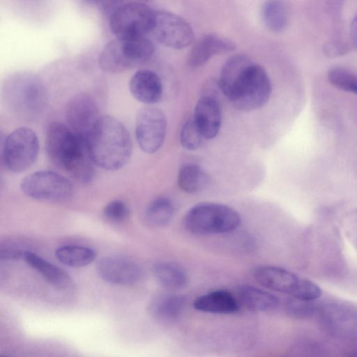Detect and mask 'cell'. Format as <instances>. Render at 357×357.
Instances as JSON below:
<instances>
[{"label": "cell", "mask_w": 357, "mask_h": 357, "mask_svg": "<svg viewBox=\"0 0 357 357\" xmlns=\"http://www.w3.org/2000/svg\"><path fill=\"white\" fill-rule=\"evenodd\" d=\"M46 150L51 162L74 179L89 183L94 176L93 162L86 139L75 134L68 126L53 122L46 133Z\"/></svg>", "instance_id": "cell-1"}, {"label": "cell", "mask_w": 357, "mask_h": 357, "mask_svg": "<svg viewBox=\"0 0 357 357\" xmlns=\"http://www.w3.org/2000/svg\"><path fill=\"white\" fill-rule=\"evenodd\" d=\"M86 142L93 163L105 169H121L132 154L129 132L119 119L109 115L100 117Z\"/></svg>", "instance_id": "cell-2"}, {"label": "cell", "mask_w": 357, "mask_h": 357, "mask_svg": "<svg viewBox=\"0 0 357 357\" xmlns=\"http://www.w3.org/2000/svg\"><path fill=\"white\" fill-rule=\"evenodd\" d=\"M3 91L6 103L20 117L32 119L45 106V89L33 74L20 73L11 75L6 80Z\"/></svg>", "instance_id": "cell-3"}, {"label": "cell", "mask_w": 357, "mask_h": 357, "mask_svg": "<svg viewBox=\"0 0 357 357\" xmlns=\"http://www.w3.org/2000/svg\"><path fill=\"white\" fill-rule=\"evenodd\" d=\"M153 52L154 45L146 37L116 38L107 43L102 50L99 64L106 72L121 73L145 63Z\"/></svg>", "instance_id": "cell-4"}, {"label": "cell", "mask_w": 357, "mask_h": 357, "mask_svg": "<svg viewBox=\"0 0 357 357\" xmlns=\"http://www.w3.org/2000/svg\"><path fill=\"white\" fill-rule=\"evenodd\" d=\"M240 223V215L235 209L211 202L195 205L184 218L186 229L199 235L228 233L238 228Z\"/></svg>", "instance_id": "cell-5"}, {"label": "cell", "mask_w": 357, "mask_h": 357, "mask_svg": "<svg viewBox=\"0 0 357 357\" xmlns=\"http://www.w3.org/2000/svg\"><path fill=\"white\" fill-rule=\"evenodd\" d=\"M253 277L261 286L301 301H313L322 294L321 288L311 280L280 267L257 266L253 271Z\"/></svg>", "instance_id": "cell-6"}, {"label": "cell", "mask_w": 357, "mask_h": 357, "mask_svg": "<svg viewBox=\"0 0 357 357\" xmlns=\"http://www.w3.org/2000/svg\"><path fill=\"white\" fill-rule=\"evenodd\" d=\"M154 13L144 3H121L109 17V28L116 38L145 37L151 31Z\"/></svg>", "instance_id": "cell-7"}, {"label": "cell", "mask_w": 357, "mask_h": 357, "mask_svg": "<svg viewBox=\"0 0 357 357\" xmlns=\"http://www.w3.org/2000/svg\"><path fill=\"white\" fill-rule=\"evenodd\" d=\"M38 151L39 142L36 133L29 128H18L5 138L3 160L9 171L22 172L35 162Z\"/></svg>", "instance_id": "cell-8"}, {"label": "cell", "mask_w": 357, "mask_h": 357, "mask_svg": "<svg viewBox=\"0 0 357 357\" xmlns=\"http://www.w3.org/2000/svg\"><path fill=\"white\" fill-rule=\"evenodd\" d=\"M22 192L34 199L62 202L71 198L73 187L60 174L47 170L38 171L26 176L21 182Z\"/></svg>", "instance_id": "cell-9"}, {"label": "cell", "mask_w": 357, "mask_h": 357, "mask_svg": "<svg viewBox=\"0 0 357 357\" xmlns=\"http://www.w3.org/2000/svg\"><path fill=\"white\" fill-rule=\"evenodd\" d=\"M271 90V82L267 73L261 66L254 63L231 101L238 109L251 111L266 104Z\"/></svg>", "instance_id": "cell-10"}, {"label": "cell", "mask_w": 357, "mask_h": 357, "mask_svg": "<svg viewBox=\"0 0 357 357\" xmlns=\"http://www.w3.org/2000/svg\"><path fill=\"white\" fill-rule=\"evenodd\" d=\"M151 32L160 43L173 49L184 48L194 38L193 31L185 20L164 10L155 11Z\"/></svg>", "instance_id": "cell-11"}, {"label": "cell", "mask_w": 357, "mask_h": 357, "mask_svg": "<svg viewBox=\"0 0 357 357\" xmlns=\"http://www.w3.org/2000/svg\"><path fill=\"white\" fill-rule=\"evenodd\" d=\"M165 116L160 109L147 107L138 113L135 124V136L141 149L153 153L162 146L166 134Z\"/></svg>", "instance_id": "cell-12"}, {"label": "cell", "mask_w": 357, "mask_h": 357, "mask_svg": "<svg viewBox=\"0 0 357 357\" xmlns=\"http://www.w3.org/2000/svg\"><path fill=\"white\" fill-rule=\"evenodd\" d=\"M65 116L70 129L86 139L100 117L96 102L86 93L75 95L69 100Z\"/></svg>", "instance_id": "cell-13"}, {"label": "cell", "mask_w": 357, "mask_h": 357, "mask_svg": "<svg viewBox=\"0 0 357 357\" xmlns=\"http://www.w3.org/2000/svg\"><path fill=\"white\" fill-rule=\"evenodd\" d=\"M97 273L102 280L115 285H131L142 277V268L135 261L126 257L110 256L97 264Z\"/></svg>", "instance_id": "cell-14"}, {"label": "cell", "mask_w": 357, "mask_h": 357, "mask_svg": "<svg viewBox=\"0 0 357 357\" xmlns=\"http://www.w3.org/2000/svg\"><path fill=\"white\" fill-rule=\"evenodd\" d=\"M235 48V43L229 38L214 33L204 34L192 47L188 64L192 68L201 66L214 55L229 52Z\"/></svg>", "instance_id": "cell-15"}, {"label": "cell", "mask_w": 357, "mask_h": 357, "mask_svg": "<svg viewBox=\"0 0 357 357\" xmlns=\"http://www.w3.org/2000/svg\"><path fill=\"white\" fill-rule=\"evenodd\" d=\"M253 64L246 54H237L230 57L222 66L218 84L230 100Z\"/></svg>", "instance_id": "cell-16"}, {"label": "cell", "mask_w": 357, "mask_h": 357, "mask_svg": "<svg viewBox=\"0 0 357 357\" xmlns=\"http://www.w3.org/2000/svg\"><path fill=\"white\" fill-rule=\"evenodd\" d=\"M129 89L138 101L152 105L158 102L162 94V85L158 75L146 69L137 70L130 78Z\"/></svg>", "instance_id": "cell-17"}, {"label": "cell", "mask_w": 357, "mask_h": 357, "mask_svg": "<svg viewBox=\"0 0 357 357\" xmlns=\"http://www.w3.org/2000/svg\"><path fill=\"white\" fill-rule=\"evenodd\" d=\"M194 120L204 138H214L221 126V110L217 100L204 96L199 98L195 106Z\"/></svg>", "instance_id": "cell-18"}, {"label": "cell", "mask_w": 357, "mask_h": 357, "mask_svg": "<svg viewBox=\"0 0 357 357\" xmlns=\"http://www.w3.org/2000/svg\"><path fill=\"white\" fill-rule=\"evenodd\" d=\"M23 259L54 288L65 291L72 287V280L66 272L36 253L29 250Z\"/></svg>", "instance_id": "cell-19"}, {"label": "cell", "mask_w": 357, "mask_h": 357, "mask_svg": "<svg viewBox=\"0 0 357 357\" xmlns=\"http://www.w3.org/2000/svg\"><path fill=\"white\" fill-rule=\"evenodd\" d=\"M239 302L230 292L215 290L197 297L193 302L195 310L213 314H232L238 310Z\"/></svg>", "instance_id": "cell-20"}, {"label": "cell", "mask_w": 357, "mask_h": 357, "mask_svg": "<svg viewBox=\"0 0 357 357\" xmlns=\"http://www.w3.org/2000/svg\"><path fill=\"white\" fill-rule=\"evenodd\" d=\"M186 305V298L180 294H163L154 298L149 306L152 317L160 321L178 318Z\"/></svg>", "instance_id": "cell-21"}, {"label": "cell", "mask_w": 357, "mask_h": 357, "mask_svg": "<svg viewBox=\"0 0 357 357\" xmlns=\"http://www.w3.org/2000/svg\"><path fill=\"white\" fill-rule=\"evenodd\" d=\"M238 302L255 312H268L276 309L279 298L274 294L250 285H243L238 291Z\"/></svg>", "instance_id": "cell-22"}, {"label": "cell", "mask_w": 357, "mask_h": 357, "mask_svg": "<svg viewBox=\"0 0 357 357\" xmlns=\"http://www.w3.org/2000/svg\"><path fill=\"white\" fill-rule=\"evenodd\" d=\"M153 273L157 281L169 289H183L188 282V276L185 270L176 263L158 262L153 266Z\"/></svg>", "instance_id": "cell-23"}, {"label": "cell", "mask_w": 357, "mask_h": 357, "mask_svg": "<svg viewBox=\"0 0 357 357\" xmlns=\"http://www.w3.org/2000/svg\"><path fill=\"white\" fill-rule=\"evenodd\" d=\"M261 17L264 24L270 31L280 32L288 25L289 9L283 1H268L261 6Z\"/></svg>", "instance_id": "cell-24"}, {"label": "cell", "mask_w": 357, "mask_h": 357, "mask_svg": "<svg viewBox=\"0 0 357 357\" xmlns=\"http://www.w3.org/2000/svg\"><path fill=\"white\" fill-rule=\"evenodd\" d=\"M177 183L183 191L196 193L204 190L208 186L209 178L199 165L187 164L179 170Z\"/></svg>", "instance_id": "cell-25"}, {"label": "cell", "mask_w": 357, "mask_h": 357, "mask_svg": "<svg viewBox=\"0 0 357 357\" xmlns=\"http://www.w3.org/2000/svg\"><path fill=\"white\" fill-rule=\"evenodd\" d=\"M58 260L70 267L79 268L92 263L96 252L91 248L81 245H63L55 252Z\"/></svg>", "instance_id": "cell-26"}, {"label": "cell", "mask_w": 357, "mask_h": 357, "mask_svg": "<svg viewBox=\"0 0 357 357\" xmlns=\"http://www.w3.org/2000/svg\"><path fill=\"white\" fill-rule=\"evenodd\" d=\"M174 213L172 202L167 197H160L149 204L146 209L145 218L153 226L164 227L169 223Z\"/></svg>", "instance_id": "cell-27"}, {"label": "cell", "mask_w": 357, "mask_h": 357, "mask_svg": "<svg viewBox=\"0 0 357 357\" xmlns=\"http://www.w3.org/2000/svg\"><path fill=\"white\" fill-rule=\"evenodd\" d=\"M328 79L335 87L357 95V75L343 68H333Z\"/></svg>", "instance_id": "cell-28"}, {"label": "cell", "mask_w": 357, "mask_h": 357, "mask_svg": "<svg viewBox=\"0 0 357 357\" xmlns=\"http://www.w3.org/2000/svg\"><path fill=\"white\" fill-rule=\"evenodd\" d=\"M203 138L194 119L185 123L180 133V143L184 149L190 151L199 149Z\"/></svg>", "instance_id": "cell-29"}, {"label": "cell", "mask_w": 357, "mask_h": 357, "mask_svg": "<svg viewBox=\"0 0 357 357\" xmlns=\"http://www.w3.org/2000/svg\"><path fill=\"white\" fill-rule=\"evenodd\" d=\"M103 215L111 222L121 223L128 219L130 209L124 202L115 199L105 206Z\"/></svg>", "instance_id": "cell-30"}, {"label": "cell", "mask_w": 357, "mask_h": 357, "mask_svg": "<svg viewBox=\"0 0 357 357\" xmlns=\"http://www.w3.org/2000/svg\"><path fill=\"white\" fill-rule=\"evenodd\" d=\"M27 250L18 239H8L0 245V258L1 260H17L23 259Z\"/></svg>", "instance_id": "cell-31"}, {"label": "cell", "mask_w": 357, "mask_h": 357, "mask_svg": "<svg viewBox=\"0 0 357 357\" xmlns=\"http://www.w3.org/2000/svg\"><path fill=\"white\" fill-rule=\"evenodd\" d=\"M350 31L353 43L357 47V13L351 22Z\"/></svg>", "instance_id": "cell-32"}, {"label": "cell", "mask_w": 357, "mask_h": 357, "mask_svg": "<svg viewBox=\"0 0 357 357\" xmlns=\"http://www.w3.org/2000/svg\"><path fill=\"white\" fill-rule=\"evenodd\" d=\"M0 357H9V356H6V355H1V356H0Z\"/></svg>", "instance_id": "cell-33"}]
</instances>
